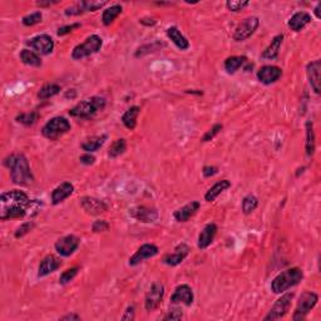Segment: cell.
Returning a JSON list of instances; mask_svg holds the SVG:
<instances>
[{"label":"cell","instance_id":"10","mask_svg":"<svg viewBox=\"0 0 321 321\" xmlns=\"http://www.w3.org/2000/svg\"><path fill=\"white\" fill-rule=\"evenodd\" d=\"M27 45L40 55H48L54 50V40L50 35L39 34L27 40Z\"/></svg>","mask_w":321,"mask_h":321},{"label":"cell","instance_id":"2","mask_svg":"<svg viewBox=\"0 0 321 321\" xmlns=\"http://www.w3.org/2000/svg\"><path fill=\"white\" fill-rule=\"evenodd\" d=\"M4 166L10 171L13 183L19 186H29L34 181L29 162L23 153H13L4 158Z\"/></svg>","mask_w":321,"mask_h":321},{"label":"cell","instance_id":"5","mask_svg":"<svg viewBox=\"0 0 321 321\" xmlns=\"http://www.w3.org/2000/svg\"><path fill=\"white\" fill-rule=\"evenodd\" d=\"M72 125L69 120L64 117H54L48 120L42 128V135L47 140L56 141L71 131Z\"/></svg>","mask_w":321,"mask_h":321},{"label":"cell","instance_id":"54","mask_svg":"<svg viewBox=\"0 0 321 321\" xmlns=\"http://www.w3.org/2000/svg\"><path fill=\"white\" fill-rule=\"evenodd\" d=\"M320 9H321V3H317L316 7H315V9H314V14H315V17L317 18V19H320V18H321Z\"/></svg>","mask_w":321,"mask_h":321},{"label":"cell","instance_id":"19","mask_svg":"<svg viewBox=\"0 0 321 321\" xmlns=\"http://www.w3.org/2000/svg\"><path fill=\"white\" fill-rule=\"evenodd\" d=\"M188 245H186V243H179V245H177L176 247H174L173 252L167 253L162 261H163V264H166V265L168 266H177L179 265V264L183 263V260L188 256Z\"/></svg>","mask_w":321,"mask_h":321},{"label":"cell","instance_id":"46","mask_svg":"<svg viewBox=\"0 0 321 321\" xmlns=\"http://www.w3.org/2000/svg\"><path fill=\"white\" fill-rule=\"evenodd\" d=\"M78 28H81V24H79V23H74V24H71V25H64V27L59 28L58 32H56V34H58V37H63V35L69 34V33H72L73 30L78 29Z\"/></svg>","mask_w":321,"mask_h":321},{"label":"cell","instance_id":"8","mask_svg":"<svg viewBox=\"0 0 321 321\" xmlns=\"http://www.w3.org/2000/svg\"><path fill=\"white\" fill-rule=\"evenodd\" d=\"M295 294L294 292H287V294L282 295L280 299L276 300V302L274 304V306L271 307V310L269 311V314L264 317L265 321H274L279 320L281 317H284L285 315L289 311L290 306H291V301L294 299Z\"/></svg>","mask_w":321,"mask_h":321},{"label":"cell","instance_id":"50","mask_svg":"<svg viewBox=\"0 0 321 321\" xmlns=\"http://www.w3.org/2000/svg\"><path fill=\"white\" fill-rule=\"evenodd\" d=\"M182 312L178 311V310H173V311H169L166 316L163 317V320H179L182 319Z\"/></svg>","mask_w":321,"mask_h":321},{"label":"cell","instance_id":"22","mask_svg":"<svg viewBox=\"0 0 321 321\" xmlns=\"http://www.w3.org/2000/svg\"><path fill=\"white\" fill-rule=\"evenodd\" d=\"M201 205L199 201H191L189 204L184 205L183 207L178 209L177 211H174L173 217L177 222H187L191 217H194L197 214V211L200 210Z\"/></svg>","mask_w":321,"mask_h":321},{"label":"cell","instance_id":"1","mask_svg":"<svg viewBox=\"0 0 321 321\" xmlns=\"http://www.w3.org/2000/svg\"><path fill=\"white\" fill-rule=\"evenodd\" d=\"M42 202L38 200H29L25 192L19 189L3 192L0 196V218L3 221L10 218H23L25 216L38 214Z\"/></svg>","mask_w":321,"mask_h":321},{"label":"cell","instance_id":"11","mask_svg":"<svg viewBox=\"0 0 321 321\" xmlns=\"http://www.w3.org/2000/svg\"><path fill=\"white\" fill-rule=\"evenodd\" d=\"M164 295V285L161 281L155 282L148 290L147 295L145 299V307L147 311H153L161 305Z\"/></svg>","mask_w":321,"mask_h":321},{"label":"cell","instance_id":"20","mask_svg":"<svg viewBox=\"0 0 321 321\" xmlns=\"http://www.w3.org/2000/svg\"><path fill=\"white\" fill-rule=\"evenodd\" d=\"M61 266L60 259L54 255H47L39 264L38 268V277H45L53 274Z\"/></svg>","mask_w":321,"mask_h":321},{"label":"cell","instance_id":"47","mask_svg":"<svg viewBox=\"0 0 321 321\" xmlns=\"http://www.w3.org/2000/svg\"><path fill=\"white\" fill-rule=\"evenodd\" d=\"M79 161H81V163L86 164V166H92V164L96 163V157L91 155V153H84V155L79 157Z\"/></svg>","mask_w":321,"mask_h":321},{"label":"cell","instance_id":"48","mask_svg":"<svg viewBox=\"0 0 321 321\" xmlns=\"http://www.w3.org/2000/svg\"><path fill=\"white\" fill-rule=\"evenodd\" d=\"M135 314H136V311H135V306H133V305H130V306L127 307V309H125V311H124V314H123V316L120 317V319L122 320H135Z\"/></svg>","mask_w":321,"mask_h":321},{"label":"cell","instance_id":"28","mask_svg":"<svg viewBox=\"0 0 321 321\" xmlns=\"http://www.w3.org/2000/svg\"><path fill=\"white\" fill-rule=\"evenodd\" d=\"M305 130H306V141H305V151H306L307 157H312L315 153V147H316V137H315L314 132V124L311 120H307L305 124Z\"/></svg>","mask_w":321,"mask_h":321},{"label":"cell","instance_id":"31","mask_svg":"<svg viewBox=\"0 0 321 321\" xmlns=\"http://www.w3.org/2000/svg\"><path fill=\"white\" fill-rule=\"evenodd\" d=\"M247 63V58L243 55H232L228 56L225 60V69L228 74H235L241 67H243V64Z\"/></svg>","mask_w":321,"mask_h":321},{"label":"cell","instance_id":"12","mask_svg":"<svg viewBox=\"0 0 321 321\" xmlns=\"http://www.w3.org/2000/svg\"><path fill=\"white\" fill-rule=\"evenodd\" d=\"M79 243H81V240L77 236L67 235L59 238L54 247H55V251L59 255L63 256V258H69L76 252L77 248L79 247Z\"/></svg>","mask_w":321,"mask_h":321},{"label":"cell","instance_id":"43","mask_svg":"<svg viewBox=\"0 0 321 321\" xmlns=\"http://www.w3.org/2000/svg\"><path fill=\"white\" fill-rule=\"evenodd\" d=\"M250 4V2H237V0H228L227 3H226V7H227V9L230 10V12H240V10H242L243 8H246L247 5Z\"/></svg>","mask_w":321,"mask_h":321},{"label":"cell","instance_id":"6","mask_svg":"<svg viewBox=\"0 0 321 321\" xmlns=\"http://www.w3.org/2000/svg\"><path fill=\"white\" fill-rule=\"evenodd\" d=\"M102 45H103V40H102L99 35H91L83 43H81V44H78L74 48L73 52H72V58L74 60H82V59L87 58V56L98 53L101 50Z\"/></svg>","mask_w":321,"mask_h":321},{"label":"cell","instance_id":"18","mask_svg":"<svg viewBox=\"0 0 321 321\" xmlns=\"http://www.w3.org/2000/svg\"><path fill=\"white\" fill-rule=\"evenodd\" d=\"M130 216L142 223H152L158 220V212L147 206H136L130 210Z\"/></svg>","mask_w":321,"mask_h":321},{"label":"cell","instance_id":"14","mask_svg":"<svg viewBox=\"0 0 321 321\" xmlns=\"http://www.w3.org/2000/svg\"><path fill=\"white\" fill-rule=\"evenodd\" d=\"M195 300V295L194 291H192L191 286L188 285L183 284L179 285L174 289L173 294L171 296V304L177 305V304H183L186 306H191L194 304Z\"/></svg>","mask_w":321,"mask_h":321},{"label":"cell","instance_id":"40","mask_svg":"<svg viewBox=\"0 0 321 321\" xmlns=\"http://www.w3.org/2000/svg\"><path fill=\"white\" fill-rule=\"evenodd\" d=\"M33 227H34V222H33V221H27V222H23L22 225H20L19 227L15 230V232H14L15 238H20V237H23V236L28 235V233H29L30 231L33 230Z\"/></svg>","mask_w":321,"mask_h":321},{"label":"cell","instance_id":"34","mask_svg":"<svg viewBox=\"0 0 321 321\" xmlns=\"http://www.w3.org/2000/svg\"><path fill=\"white\" fill-rule=\"evenodd\" d=\"M61 88L59 84L55 83H49V84H45L44 87L39 89L38 92V98L39 99H49L52 97L56 96L58 93H60Z\"/></svg>","mask_w":321,"mask_h":321},{"label":"cell","instance_id":"33","mask_svg":"<svg viewBox=\"0 0 321 321\" xmlns=\"http://www.w3.org/2000/svg\"><path fill=\"white\" fill-rule=\"evenodd\" d=\"M122 12H123L122 5L119 4L110 5V7H108L107 9H104L103 14H102V22H103V24L106 25V27H108V25H110L115 19H117L118 15L122 14Z\"/></svg>","mask_w":321,"mask_h":321},{"label":"cell","instance_id":"29","mask_svg":"<svg viewBox=\"0 0 321 321\" xmlns=\"http://www.w3.org/2000/svg\"><path fill=\"white\" fill-rule=\"evenodd\" d=\"M230 187H231V182L228 181V179H221V181H218L217 183H215L214 186H212L211 188L206 192V195H205V200H206L207 202H214L223 191H226V189L230 188Z\"/></svg>","mask_w":321,"mask_h":321},{"label":"cell","instance_id":"32","mask_svg":"<svg viewBox=\"0 0 321 321\" xmlns=\"http://www.w3.org/2000/svg\"><path fill=\"white\" fill-rule=\"evenodd\" d=\"M19 58L25 66L29 67H35V68H39L42 67V59H40L39 54H37L34 50L30 49H23L19 54Z\"/></svg>","mask_w":321,"mask_h":321},{"label":"cell","instance_id":"51","mask_svg":"<svg viewBox=\"0 0 321 321\" xmlns=\"http://www.w3.org/2000/svg\"><path fill=\"white\" fill-rule=\"evenodd\" d=\"M60 320L61 321H68V320L78 321V320H81V316L77 314H67V315H64V316H61Z\"/></svg>","mask_w":321,"mask_h":321},{"label":"cell","instance_id":"16","mask_svg":"<svg viewBox=\"0 0 321 321\" xmlns=\"http://www.w3.org/2000/svg\"><path fill=\"white\" fill-rule=\"evenodd\" d=\"M321 61L320 59H316V60L310 61L306 66V76L307 79H309V83L311 86L312 91L316 94H320L321 87H320V82H321Z\"/></svg>","mask_w":321,"mask_h":321},{"label":"cell","instance_id":"9","mask_svg":"<svg viewBox=\"0 0 321 321\" xmlns=\"http://www.w3.org/2000/svg\"><path fill=\"white\" fill-rule=\"evenodd\" d=\"M259 25H260V19L258 17H248L246 18L243 22L236 27L235 32H233V39L236 42H243L247 40L248 38L252 37L255 32L258 30Z\"/></svg>","mask_w":321,"mask_h":321},{"label":"cell","instance_id":"13","mask_svg":"<svg viewBox=\"0 0 321 321\" xmlns=\"http://www.w3.org/2000/svg\"><path fill=\"white\" fill-rule=\"evenodd\" d=\"M160 250L156 245L153 243H145V245L141 246L135 253L128 260V265L130 266H137L140 264H142L145 260H148V259H152L155 256L158 255Z\"/></svg>","mask_w":321,"mask_h":321},{"label":"cell","instance_id":"41","mask_svg":"<svg viewBox=\"0 0 321 321\" xmlns=\"http://www.w3.org/2000/svg\"><path fill=\"white\" fill-rule=\"evenodd\" d=\"M222 128H223V125L220 124V123H217V124L212 125V127L210 128V130L207 131L206 133H205V136L202 137L201 142L206 143V142H210V141H212L216 137V136H217L218 133H220L221 131H222Z\"/></svg>","mask_w":321,"mask_h":321},{"label":"cell","instance_id":"23","mask_svg":"<svg viewBox=\"0 0 321 321\" xmlns=\"http://www.w3.org/2000/svg\"><path fill=\"white\" fill-rule=\"evenodd\" d=\"M74 192V186L71 182H63L59 186H56L55 188L52 191V204L53 205H59L64 201V200L68 199L72 194Z\"/></svg>","mask_w":321,"mask_h":321},{"label":"cell","instance_id":"36","mask_svg":"<svg viewBox=\"0 0 321 321\" xmlns=\"http://www.w3.org/2000/svg\"><path fill=\"white\" fill-rule=\"evenodd\" d=\"M258 206H259V200L255 195L250 194L247 195V196L243 197L242 206L241 207H242V212L245 215L252 214V212L258 209Z\"/></svg>","mask_w":321,"mask_h":321},{"label":"cell","instance_id":"25","mask_svg":"<svg viewBox=\"0 0 321 321\" xmlns=\"http://www.w3.org/2000/svg\"><path fill=\"white\" fill-rule=\"evenodd\" d=\"M106 141H107L106 135L92 136V137L86 138V140L81 143V148L83 151H86L87 153L97 152V151H98L99 148H102V146L106 143Z\"/></svg>","mask_w":321,"mask_h":321},{"label":"cell","instance_id":"42","mask_svg":"<svg viewBox=\"0 0 321 321\" xmlns=\"http://www.w3.org/2000/svg\"><path fill=\"white\" fill-rule=\"evenodd\" d=\"M84 12H97L107 4V2H81Z\"/></svg>","mask_w":321,"mask_h":321},{"label":"cell","instance_id":"21","mask_svg":"<svg viewBox=\"0 0 321 321\" xmlns=\"http://www.w3.org/2000/svg\"><path fill=\"white\" fill-rule=\"evenodd\" d=\"M217 233V225L216 223H207L201 231L197 241V247L200 250H206L215 240V236Z\"/></svg>","mask_w":321,"mask_h":321},{"label":"cell","instance_id":"35","mask_svg":"<svg viewBox=\"0 0 321 321\" xmlns=\"http://www.w3.org/2000/svg\"><path fill=\"white\" fill-rule=\"evenodd\" d=\"M125 150H127V142H125V140L124 138H118V140H115L112 143V146L108 150V156L110 158H117L120 155H123L125 152Z\"/></svg>","mask_w":321,"mask_h":321},{"label":"cell","instance_id":"38","mask_svg":"<svg viewBox=\"0 0 321 321\" xmlns=\"http://www.w3.org/2000/svg\"><path fill=\"white\" fill-rule=\"evenodd\" d=\"M78 272H79L78 266H74V268L66 270V271L60 275V277H59V284L60 285L69 284L71 281H73V279L77 276V275H78Z\"/></svg>","mask_w":321,"mask_h":321},{"label":"cell","instance_id":"53","mask_svg":"<svg viewBox=\"0 0 321 321\" xmlns=\"http://www.w3.org/2000/svg\"><path fill=\"white\" fill-rule=\"evenodd\" d=\"M76 96H77V93L74 89H69V91H67V93L64 94V97H66V98H76Z\"/></svg>","mask_w":321,"mask_h":321},{"label":"cell","instance_id":"27","mask_svg":"<svg viewBox=\"0 0 321 321\" xmlns=\"http://www.w3.org/2000/svg\"><path fill=\"white\" fill-rule=\"evenodd\" d=\"M282 40H284V34H277L276 37L272 38L271 43L268 45L265 50H264L263 54H261V58L263 59H275L277 58L280 52V48H281Z\"/></svg>","mask_w":321,"mask_h":321},{"label":"cell","instance_id":"3","mask_svg":"<svg viewBox=\"0 0 321 321\" xmlns=\"http://www.w3.org/2000/svg\"><path fill=\"white\" fill-rule=\"evenodd\" d=\"M104 108H106V99L103 97L94 96L76 104L69 110V115L74 118H82V119H91L97 113L102 112Z\"/></svg>","mask_w":321,"mask_h":321},{"label":"cell","instance_id":"37","mask_svg":"<svg viewBox=\"0 0 321 321\" xmlns=\"http://www.w3.org/2000/svg\"><path fill=\"white\" fill-rule=\"evenodd\" d=\"M38 119H39V113L35 112V110L34 112L20 113V114H18L17 118H15V120H17L19 124L27 125V127H29V125H33L34 123H37Z\"/></svg>","mask_w":321,"mask_h":321},{"label":"cell","instance_id":"39","mask_svg":"<svg viewBox=\"0 0 321 321\" xmlns=\"http://www.w3.org/2000/svg\"><path fill=\"white\" fill-rule=\"evenodd\" d=\"M43 15L40 12H34L32 14H28L25 17H23L22 23L25 25V27H33V25H37L42 22Z\"/></svg>","mask_w":321,"mask_h":321},{"label":"cell","instance_id":"52","mask_svg":"<svg viewBox=\"0 0 321 321\" xmlns=\"http://www.w3.org/2000/svg\"><path fill=\"white\" fill-rule=\"evenodd\" d=\"M56 3L58 2H49V0H48V2H43V0H40V2H37V5L40 8H45V7H50V5L56 4Z\"/></svg>","mask_w":321,"mask_h":321},{"label":"cell","instance_id":"49","mask_svg":"<svg viewBox=\"0 0 321 321\" xmlns=\"http://www.w3.org/2000/svg\"><path fill=\"white\" fill-rule=\"evenodd\" d=\"M217 172H218V168L215 166H205L204 168H202V173H204V176L207 177V178L217 174Z\"/></svg>","mask_w":321,"mask_h":321},{"label":"cell","instance_id":"26","mask_svg":"<svg viewBox=\"0 0 321 321\" xmlns=\"http://www.w3.org/2000/svg\"><path fill=\"white\" fill-rule=\"evenodd\" d=\"M167 37L171 39V42L173 43L178 49L187 50L189 48V42L187 40V38L179 32V29L177 27H169L168 29H167Z\"/></svg>","mask_w":321,"mask_h":321},{"label":"cell","instance_id":"44","mask_svg":"<svg viewBox=\"0 0 321 321\" xmlns=\"http://www.w3.org/2000/svg\"><path fill=\"white\" fill-rule=\"evenodd\" d=\"M84 9L83 7H82V3H78V4L76 5H72V7L67 8L66 10H64V14L67 15V17H78V15L83 14Z\"/></svg>","mask_w":321,"mask_h":321},{"label":"cell","instance_id":"7","mask_svg":"<svg viewBox=\"0 0 321 321\" xmlns=\"http://www.w3.org/2000/svg\"><path fill=\"white\" fill-rule=\"evenodd\" d=\"M317 301H319V296L315 292L305 291L302 292L300 296L299 301H297L296 309H295L294 315H292V320L301 321L307 316L310 311L316 306Z\"/></svg>","mask_w":321,"mask_h":321},{"label":"cell","instance_id":"24","mask_svg":"<svg viewBox=\"0 0 321 321\" xmlns=\"http://www.w3.org/2000/svg\"><path fill=\"white\" fill-rule=\"evenodd\" d=\"M311 22V15L306 12H297L287 22V25L294 32H300Z\"/></svg>","mask_w":321,"mask_h":321},{"label":"cell","instance_id":"55","mask_svg":"<svg viewBox=\"0 0 321 321\" xmlns=\"http://www.w3.org/2000/svg\"><path fill=\"white\" fill-rule=\"evenodd\" d=\"M187 93H196V92H194V91H187ZM197 94H202V92H197Z\"/></svg>","mask_w":321,"mask_h":321},{"label":"cell","instance_id":"17","mask_svg":"<svg viewBox=\"0 0 321 321\" xmlns=\"http://www.w3.org/2000/svg\"><path fill=\"white\" fill-rule=\"evenodd\" d=\"M256 76H258V79L261 83L270 86V84L276 83L281 78L282 71L281 68H279L276 66H264L259 69Z\"/></svg>","mask_w":321,"mask_h":321},{"label":"cell","instance_id":"30","mask_svg":"<svg viewBox=\"0 0 321 321\" xmlns=\"http://www.w3.org/2000/svg\"><path fill=\"white\" fill-rule=\"evenodd\" d=\"M141 112V108L138 106H133L128 108L122 115V123L124 124L125 128L133 131L137 125V117Z\"/></svg>","mask_w":321,"mask_h":321},{"label":"cell","instance_id":"4","mask_svg":"<svg viewBox=\"0 0 321 321\" xmlns=\"http://www.w3.org/2000/svg\"><path fill=\"white\" fill-rule=\"evenodd\" d=\"M304 279V272L299 268H291L277 275L271 282V290L274 294H282L286 290L296 286Z\"/></svg>","mask_w":321,"mask_h":321},{"label":"cell","instance_id":"15","mask_svg":"<svg viewBox=\"0 0 321 321\" xmlns=\"http://www.w3.org/2000/svg\"><path fill=\"white\" fill-rule=\"evenodd\" d=\"M81 206L84 211L91 216H98L107 212L108 206L104 201L96 199V197L84 196L81 199Z\"/></svg>","mask_w":321,"mask_h":321},{"label":"cell","instance_id":"45","mask_svg":"<svg viewBox=\"0 0 321 321\" xmlns=\"http://www.w3.org/2000/svg\"><path fill=\"white\" fill-rule=\"evenodd\" d=\"M108 228H109V223H108L106 220H97L94 221L93 225H92V231L96 233L104 232Z\"/></svg>","mask_w":321,"mask_h":321}]
</instances>
